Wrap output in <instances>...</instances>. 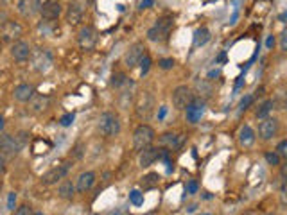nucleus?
<instances>
[{"label":"nucleus","mask_w":287,"mask_h":215,"mask_svg":"<svg viewBox=\"0 0 287 215\" xmlns=\"http://www.w3.org/2000/svg\"><path fill=\"white\" fill-rule=\"evenodd\" d=\"M97 129L104 138H111L120 133V119L111 111L101 113L99 120H97Z\"/></svg>","instance_id":"f257e3e1"},{"label":"nucleus","mask_w":287,"mask_h":215,"mask_svg":"<svg viewBox=\"0 0 287 215\" xmlns=\"http://www.w3.org/2000/svg\"><path fill=\"white\" fill-rule=\"evenodd\" d=\"M172 27H174V22H172L171 16H162L158 18L157 24L147 31V40L149 42H165L171 34Z\"/></svg>","instance_id":"f03ea898"},{"label":"nucleus","mask_w":287,"mask_h":215,"mask_svg":"<svg viewBox=\"0 0 287 215\" xmlns=\"http://www.w3.org/2000/svg\"><path fill=\"white\" fill-rule=\"evenodd\" d=\"M155 129L147 124H140L133 133V149L138 152H142L144 149L151 147V143L155 142Z\"/></svg>","instance_id":"7ed1b4c3"},{"label":"nucleus","mask_w":287,"mask_h":215,"mask_svg":"<svg viewBox=\"0 0 287 215\" xmlns=\"http://www.w3.org/2000/svg\"><path fill=\"white\" fill-rule=\"evenodd\" d=\"M155 110V97L151 95V92H142L138 95L136 100V115L140 120H149Z\"/></svg>","instance_id":"20e7f679"},{"label":"nucleus","mask_w":287,"mask_h":215,"mask_svg":"<svg viewBox=\"0 0 287 215\" xmlns=\"http://www.w3.org/2000/svg\"><path fill=\"white\" fill-rule=\"evenodd\" d=\"M22 34H24V27L15 20H7L4 25L0 27V40L5 43L18 42Z\"/></svg>","instance_id":"39448f33"},{"label":"nucleus","mask_w":287,"mask_h":215,"mask_svg":"<svg viewBox=\"0 0 287 215\" xmlns=\"http://www.w3.org/2000/svg\"><path fill=\"white\" fill-rule=\"evenodd\" d=\"M144 56H146V45H144L142 42L133 43V45L130 47V50L124 54V65L130 70L136 69V67L140 65V61H142Z\"/></svg>","instance_id":"423d86ee"},{"label":"nucleus","mask_w":287,"mask_h":215,"mask_svg":"<svg viewBox=\"0 0 287 215\" xmlns=\"http://www.w3.org/2000/svg\"><path fill=\"white\" fill-rule=\"evenodd\" d=\"M194 100L192 90L188 86H178L174 92H172V106L176 110H187L188 104Z\"/></svg>","instance_id":"0eeeda50"},{"label":"nucleus","mask_w":287,"mask_h":215,"mask_svg":"<svg viewBox=\"0 0 287 215\" xmlns=\"http://www.w3.org/2000/svg\"><path fill=\"white\" fill-rule=\"evenodd\" d=\"M97 43V31L92 25L81 27V31L78 34V45L81 50H92Z\"/></svg>","instance_id":"6e6552de"},{"label":"nucleus","mask_w":287,"mask_h":215,"mask_svg":"<svg viewBox=\"0 0 287 215\" xmlns=\"http://www.w3.org/2000/svg\"><path fill=\"white\" fill-rule=\"evenodd\" d=\"M68 170H70V163H61V165H57V167H52L51 170L42 176V183L43 185H56L57 181H63V179L67 178Z\"/></svg>","instance_id":"1a4fd4ad"},{"label":"nucleus","mask_w":287,"mask_h":215,"mask_svg":"<svg viewBox=\"0 0 287 215\" xmlns=\"http://www.w3.org/2000/svg\"><path fill=\"white\" fill-rule=\"evenodd\" d=\"M42 0H18L16 2V11L26 18H31L36 13L42 11Z\"/></svg>","instance_id":"9d476101"},{"label":"nucleus","mask_w":287,"mask_h":215,"mask_svg":"<svg viewBox=\"0 0 287 215\" xmlns=\"http://www.w3.org/2000/svg\"><path fill=\"white\" fill-rule=\"evenodd\" d=\"M40 15H42L43 20H47V22L57 20L59 15H61V4H59L57 0H45V2L42 4Z\"/></svg>","instance_id":"9b49d317"},{"label":"nucleus","mask_w":287,"mask_h":215,"mask_svg":"<svg viewBox=\"0 0 287 215\" xmlns=\"http://www.w3.org/2000/svg\"><path fill=\"white\" fill-rule=\"evenodd\" d=\"M185 115H187V122L190 124H198L201 120V117L205 115V102L201 99H194L188 108L185 110Z\"/></svg>","instance_id":"f8f14e48"},{"label":"nucleus","mask_w":287,"mask_h":215,"mask_svg":"<svg viewBox=\"0 0 287 215\" xmlns=\"http://www.w3.org/2000/svg\"><path fill=\"white\" fill-rule=\"evenodd\" d=\"M11 56H13L15 61L24 63L31 56V45L27 42H24V40H18V42H15L11 45Z\"/></svg>","instance_id":"ddd939ff"},{"label":"nucleus","mask_w":287,"mask_h":215,"mask_svg":"<svg viewBox=\"0 0 287 215\" xmlns=\"http://www.w3.org/2000/svg\"><path fill=\"white\" fill-rule=\"evenodd\" d=\"M277 133H278L277 119L267 117V119H264V120L261 122V126H259V135H261L262 140H271L273 137H277Z\"/></svg>","instance_id":"4468645a"},{"label":"nucleus","mask_w":287,"mask_h":215,"mask_svg":"<svg viewBox=\"0 0 287 215\" xmlns=\"http://www.w3.org/2000/svg\"><path fill=\"white\" fill-rule=\"evenodd\" d=\"M22 149V145L18 143V140H16V137L13 138L11 135H0V151L4 152V154H9V156H15V154H18Z\"/></svg>","instance_id":"2eb2a0df"},{"label":"nucleus","mask_w":287,"mask_h":215,"mask_svg":"<svg viewBox=\"0 0 287 215\" xmlns=\"http://www.w3.org/2000/svg\"><path fill=\"white\" fill-rule=\"evenodd\" d=\"M160 154H162V149H158V147H147V149H144V151L140 152V156H138L140 167L142 168L151 167L153 163L160 158Z\"/></svg>","instance_id":"dca6fc26"},{"label":"nucleus","mask_w":287,"mask_h":215,"mask_svg":"<svg viewBox=\"0 0 287 215\" xmlns=\"http://www.w3.org/2000/svg\"><path fill=\"white\" fill-rule=\"evenodd\" d=\"M49 97L47 95H42V94H34L32 95V99L29 100V111L38 115V113H43V111L49 108Z\"/></svg>","instance_id":"f3484780"},{"label":"nucleus","mask_w":287,"mask_h":215,"mask_svg":"<svg viewBox=\"0 0 287 215\" xmlns=\"http://www.w3.org/2000/svg\"><path fill=\"white\" fill-rule=\"evenodd\" d=\"M95 183V172L92 170H86V172H81L79 178L76 179V189L78 192H88Z\"/></svg>","instance_id":"a211bd4d"},{"label":"nucleus","mask_w":287,"mask_h":215,"mask_svg":"<svg viewBox=\"0 0 287 215\" xmlns=\"http://www.w3.org/2000/svg\"><path fill=\"white\" fill-rule=\"evenodd\" d=\"M52 65V54L49 50H40V52L34 56V69L38 72H47Z\"/></svg>","instance_id":"6ab92c4d"},{"label":"nucleus","mask_w":287,"mask_h":215,"mask_svg":"<svg viewBox=\"0 0 287 215\" xmlns=\"http://www.w3.org/2000/svg\"><path fill=\"white\" fill-rule=\"evenodd\" d=\"M83 22V9L78 2H72V4L67 7V24L68 25H79Z\"/></svg>","instance_id":"aec40b11"},{"label":"nucleus","mask_w":287,"mask_h":215,"mask_svg":"<svg viewBox=\"0 0 287 215\" xmlns=\"http://www.w3.org/2000/svg\"><path fill=\"white\" fill-rule=\"evenodd\" d=\"M13 95H15V99L18 100V102H29V100L32 99V95H34V86H31V84H18L15 88V92H13Z\"/></svg>","instance_id":"412c9836"},{"label":"nucleus","mask_w":287,"mask_h":215,"mask_svg":"<svg viewBox=\"0 0 287 215\" xmlns=\"http://www.w3.org/2000/svg\"><path fill=\"white\" fill-rule=\"evenodd\" d=\"M78 189H76V183H72L70 179H63L59 187H57V195L61 197V199H72L74 195H76Z\"/></svg>","instance_id":"4be33fe9"},{"label":"nucleus","mask_w":287,"mask_h":215,"mask_svg":"<svg viewBox=\"0 0 287 215\" xmlns=\"http://www.w3.org/2000/svg\"><path fill=\"white\" fill-rule=\"evenodd\" d=\"M239 142L242 147L253 145V142H255V131L250 126H242V129L239 133Z\"/></svg>","instance_id":"5701e85b"},{"label":"nucleus","mask_w":287,"mask_h":215,"mask_svg":"<svg viewBox=\"0 0 287 215\" xmlns=\"http://www.w3.org/2000/svg\"><path fill=\"white\" fill-rule=\"evenodd\" d=\"M160 143H162L163 147H167V149H176L180 143H182V135H174V133H165V135H162V138H160Z\"/></svg>","instance_id":"b1692460"},{"label":"nucleus","mask_w":287,"mask_h":215,"mask_svg":"<svg viewBox=\"0 0 287 215\" xmlns=\"http://www.w3.org/2000/svg\"><path fill=\"white\" fill-rule=\"evenodd\" d=\"M210 42V31L207 27H199L198 31L194 32V47H203Z\"/></svg>","instance_id":"393cba45"},{"label":"nucleus","mask_w":287,"mask_h":215,"mask_svg":"<svg viewBox=\"0 0 287 215\" xmlns=\"http://www.w3.org/2000/svg\"><path fill=\"white\" fill-rule=\"evenodd\" d=\"M158 183H160V176H158L157 172H149L142 178V187H144V190L155 189V187H158Z\"/></svg>","instance_id":"a878e982"},{"label":"nucleus","mask_w":287,"mask_h":215,"mask_svg":"<svg viewBox=\"0 0 287 215\" xmlns=\"http://www.w3.org/2000/svg\"><path fill=\"white\" fill-rule=\"evenodd\" d=\"M273 100H266V102H262L261 108L257 110V119H261V120H264V119H267V115L271 113L273 110Z\"/></svg>","instance_id":"bb28decb"},{"label":"nucleus","mask_w":287,"mask_h":215,"mask_svg":"<svg viewBox=\"0 0 287 215\" xmlns=\"http://www.w3.org/2000/svg\"><path fill=\"white\" fill-rule=\"evenodd\" d=\"M124 84H128V77H126V73L115 72L113 75H111V86L120 88V86H124Z\"/></svg>","instance_id":"cd10ccee"},{"label":"nucleus","mask_w":287,"mask_h":215,"mask_svg":"<svg viewBox=\"0 0 287 215\" xmlns=\"http://www.w3.org/2000/svg\"><path fill=\"white\" fill-rule=\"evenodd\" d=\"M273 104L277 106L278 110H287V92H280L277 99L273 100Z\"/></svg>","instance_id":"c85d7f7f"},{"label":"nucleus","mask_w":287,"mask_h":215,"mask_svg":"<svg viewBox=\"0 0 287 215\" xmlns=\"http://www.w3.org/2000/svg\"><path fill=\"white\" fill-rule=\"evenodd\" d=\"M149 69H151V58H149V56H144V58H142V61H140V73H142V77H144V75H146L147 72H149Z\"/></svg>","instance_id":"c756f323"},{"label":"nucleus","mask_w":287,"mask_h":215,"mask_svg":"<svg viewBox=\"0 0 287 215\" xmlns=\"http://www.w3.org/2000/svg\"><path fill=\"white\" fill-rule=\"evenodd\" d=\"M198 90L201 92L199 95H205V97H209V95L212 94V86H210L207 81H199V83H198Z\"/></svg>","instance_id":"7c9ffc66"},{"label":"nucleus","mask_w":287,"mask_h":215,"mask_svg":"<svg viewBox=\"0 0 287 215\" xmlns=\"http://www.w3.org/2000/svg\"><path fill=\"white\" fill-rule=\"evenodd\" d=\"M158 67H160L162 70H171L172 67H174V59H172V58L160 59V61H158Z\"/></svg>","instance_id":"2f4dec72"},{"label":"nucleus","mask_w":287,"mask_h":215,"mask_svg":"<svg viewBox=\"0 0 287 215\" xmlns=\"http://www.w3.org/2000/svg\"><path fill=\"white\" fill-rule=\"evenodd\" d=\"M266 162L269 165H280V156L277 152H266Z\"/></svg>","instance_id":"473e14b6"},{"label":"nucleus","mask_w":287,"mask_h":215,"mask_svg":"<svg viewBox=\"0 0 287 215\" xmlns=\"http://www.w3.org/2000/svg\"><path fill=\"white\" fill-rule=\"evenodd\" d=\"M130 199H131V203H133V205L140 206L142 201H144V197H142V194L138 192V190H133V192L130 194Z\"/></svg>","instance_id":"72a5a7b5"},{"label":"nucleus","mask_w":287,"mask_h":215,"mask_svg":"<svg viewBox=\"0 0 287 215\" xmlns=\"http://www.w3.org/2000/svg\"><path fill=\"white\" fill-rule=\"evenodd\" d=\"M15 215H34V210L29 205H22L20 208H16Z\"/></svg>","instance_id":"f704fd0d"},{"label":"nucleus","mask_w":287,"mask_h":215,"mask_svg":"<svg viewBox=\"0 0 287 215\" xmlns=\"http://www.w3.org/2000/svg\"><path fill=\"white\" fill-rule=\"evenodd\" d=\"M74 120H76V115H74V113H67V115H63L61 119H59V124L65 126V127H68Z\"/></svg>","instance_id":"c9c22d12"},{"label":"nucleus","mask_w":287,"mask_h":215,"mask_svg":"<svg viewBox=\"0 0 287 215\" xmlns=\"http://www.w3.org/2000/svg\"><path fill=\"white\" fill-rule=\"evenodd\" d=\"M277 154L287 160V140H282V142L277 145Z\"/></svg>","instance_id":"e433bc0d"},{"label":"nucleus","mask_w":287,"mask_h":215,"mask_svg":"<svg viewBox=\"0 0 287 215\" xmlns=\"http://www.w3.org/2000/svg\"><path fill=\"white\" fill-rule=\"evenodd\" d=\"M278 197H280V205L287 206V183L282 185V189H280V194H278Z\"/></svg>","instance_id":"4c0bfd02"},{"label":"nucleus","mask_w":287,"mask_h":215,"mask_svg":"<svg viewBox=\"0 0 287 215\" xmlns=\"http://www.w3.org/2000/svg\"><path fill=\"white\" fill-rule=\"evenodd\" d=\"M253 102V95H246L244 99L240 100V104H239V108H240V111H244V110H248V106Z\"/></svg>","instance_id":"58836bf2"},{"label":"nucleus","mask_w":287,"mask_h":215,"mask_svg":"<svg viewBox=\"0 0 287 215\" xmlns=\"http://www.w3.org/2000/svg\"><path fill=\"white\" fill-rule=\"evenodd\" d=\"M198 192V183L196 181H188L187 183V194H196Z\"/></svg>","instance_id":"ea45409f"},{"label":"nucleus","mask_w":287,"mask_h":215,"mask_svg":"<svg viewBox=\"0 0 287 215\" xmlns=\"http://www.w3.org/2000/svg\"><path fill=\"white\" fill-rule=\"evenodd\" d=\"M83 156V143H78V145H76V149H74V152H72V158H81Z\"/></svg>","instance_id":"a19ab883"},{"label":"nucleus","mask_w":287,"mask_h":215,"mask_svg":"<svg viewBox=\"0 0 287 215\" xmlns=\"http://www.w3.org/2000/svg\"><path fill=\"white\" fill-rule=\"evenodd\" d=\"M280 47H282V50H287V31H284L280 36Z\"/></svg>","instance_id":"79ce46f5"},{"label":"nucleus","mask_w":287,"mask_h":215,"mask_svg":"<svg viewBox=\"0 0 287 215\" xmlns=\"http://www.w3.org/2000/svg\"><path fill=\"white\" fill-rule=\"evenodd\" d=\"M280 176H282L284 181H286V183H287V162L284 163L282 167H280Z\"/></svg>","instance_id":"37998d69"},{"label":"nucleus","mask_w":287,"mask_h":215,"mask_svg":"<svg viewBox=\"0 0 287 215\" xmlns=\"http://www.w3.org/2000/svg\"><path fill=\"white\" fill-rule=\"evenodd\" d=\"M266 45H267V48H273V47H275V36H269V38H267Z\"/></svg>","instance_id":"c03bdc74"},{"label":"nucleus","mask_w":287,"mask_h":215,"mask_svg":"<svg viewBox=\"0 0 287 215\" xmlns=\"http://www.w3.org/2000/svg\"><path fill=\"white\" fill-rule=\"evenodd\" d=\"M149 5H153V0H144V2L140 4V9H147Z\"/></svg>","instance_id":"a18cd8bd"},{"label":"nucleus","mask_w":287,"mask_h":215,"mask_svg":"<svg viewBox=\"0 0 287 215\" xmlns=\"http://www.w3.org/2000/svg\"><path fill=\"white\" fill-rule=\"evenodd\" d=\"M4 168H5V160H4V156L0 154V174L4 172Z\"/></svg>","instance_id":"49530a36"},{"label":"nucleus","mask_w":287,"mask_h":215,"mask_svg":"<svg viewBox=\"0 0 287 215\" xmlns=\"http://www.w3.org/2000/svg\"><path fill=\"white\" fill-rule=\"evenodd\" d=\"M165 113H167V108H165V106H162V108H160V113H158V119H163V117H165Z\"/></svg>","instance_id":"de8ad7c7"},{"label":"nucleus","mask_w":287,"mask_h":215,"mask_svg":"<svg viewBox=\"0 0 287 215\" xmlns=\"http://www.w3.org/2000/svg\"><path fill=\"white\" fill-rule=\"evenodd\" d=\"M16 201V194L13 192V194H9V208H13V203Z\"/></svg>","instance_id":"09e8293b"},{"label":"nucleus","mask_w":287,"mask_h":215,"mask_svg":"<svg viewBox=\"0 0 287 215\" xmlns=\"http://www.w3.org/2000/svg\"><path fill=\"white\" fill-rule=\"evenodd\" d=\"M240 215H259V212L257 210H246L244 214H240Z\"/></svg>","instance_id":"8fccbe9b"},{"label":"nucleus","mask_w":287,"mask_h":215,"mask_svg":"<svg viewBox=\"0 0 287 215\" xmlns=\"http://www.w3.org/2000/svg\"><path fill=\"white\" fill-rule=\"evenodd\" d=\"M2 127H4V119H2V115H0V131H2Z\"/></svg>","instance_id":"3c124183"},{"label":"nucleus","mask_w":287,"mask_h":215,"mask_svg":"<svg viewBox=\"0 0 287 215\" xmlns=\"http://www.w3.org/2000/svg\"><path fill=\"white\" fill-rule=\"evenodd\" d=\"M34 215H43V214H34Z\"/></svg>","instance_id":"603ef678"},{"label":"nucleus","mask_w":287,"mask_h":215,"mask_svg":"<svg viewBox=\"0 0 287 215\" xmlns=\"http://www.w3.org/2000/svg\"><path fill=\"white\" fill-rule=\"evenodd\" d=\"M86 2H90V0H86Z\"/></svg>","instance_id":"864d4df0"},{"label":"nucleus","mask_w":287,"mask_h":215,"mask_svg":"<svg viewBox=\"0 0 287 215\" xmlns=\"http://www.w3.org/2000/svg\"><path fill=\"white\" fill-rule=\"evenodd\" d=\"M207 215H209V214H207Z\"/></svg>","instance_id":"5fc2aeb1"}]
</instances>
